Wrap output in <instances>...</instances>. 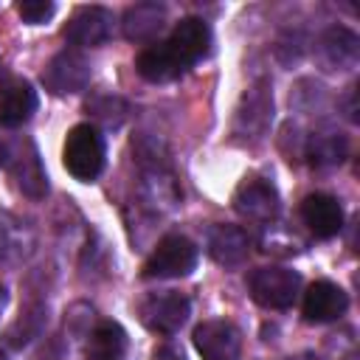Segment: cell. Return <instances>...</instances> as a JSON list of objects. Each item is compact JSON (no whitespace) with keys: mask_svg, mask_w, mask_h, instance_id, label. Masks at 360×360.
Returning a JSON list of instances; mask_svg holds the SVG:
<instances>
[{"mask_svg":"<svg viewBox=\"0 0 360 360\" xmlns=\"http://www.w3.org/2000/svg\"><path fill=\"white\" fill-rule=\"evenodd\" d=\"M152 360H186V357H183V352L174 349V346H160V349H155Z\"/></svg>","mask_w":360,"mask_h":360,"instance_id":"23","label":"cell"},{"mask_svg":"<svg viewBox=\"0 0 360 360\" xmlns=\"http://www.w3.org/2000/svg\"><path fill=\"white\" fill-rule=\"evenodd\" d=\"M6 160H8V143L0 138V166H6Z\"/></svg>","mask_w":360,"mask_h":360,"instance_id":"25","label":"cell"},{"mask_svg":"<svg viewBox=\"0 0 360 360\" xmlns=\"http://www.w3.org/2000/svg\"><path fill=\"white\" fill-rule=\"evenodd\" d=\"M349 307V295L343 292V287H338L335 281H312L304 292V318L309 323H326V321H335L346 312Z\"/></svg>","mask_w":360,"mask_h":360,"instance_id":"15","label":"cell"},{"mask_svg":"<svg viewBox=\"0 0 360 360\" xmlns=\"http://www.w3.org/2000/svg\"><path fill=\"white\" fill-rule=\"evenodd\" d=\"M233 208L239 217L256 225H270L278 217V191L264 177H245L233 191Z\"/></svg>","mask_w":360,"mask_h":360,"instance_id":"7","label":"cell"},{"mask_svg":"<svg viewBox=\"0 0 360 360\" xmlns=\"http://www.w3.org/2000/svg\"><path fill=\"white\" fill-rule=\"evenodd\" d=\"M301 219L318 239H332L343 228V208H340L338 197L315 191L301 200Z\"/></svg>","mask_w":360,"mask_h":360,"instance_id":"14","label":"cell"},{"mask_svg":"<svg viewBox=\"0 0 360 360\" xmlns=\"http://www.w3.org/2000/svg\"><path fill=\"white\" fill-rule=\"evenodd\" d=\"M301 155L315 169L340 166L346 160V155H349V138L340 135V132H335V129H318V132H312V135L304 138Z\"/></svg>","mask_w":360,"mask_h":360,"instance_id":"17","label":"cell"},{"mask_svg":"<svg viewBox=\"0 0 360 360\" xmlns=\"http://www.w3.org/2000/svg\"><path fill=\"white\" fill-rule=\"evenodd\" d=\"M53 11H56V6H53L51 0H20V3H17V14H20L25 22H31V25H39V22L51 20Z\"/></svg>","mask_w":360,"mask_h":360,"instance_id":"21","label":"cell"},{"mask_svg":"<svg viewBox=\"0 0 360 360\" xmlns=\"http://www.w3.org/2000/svg\"><path fill=\"white\" fill-rule=\"evenodd\" d=\"M17 188L31 197V200H42L48 194V174L42 169V160H39V152L34 146V141L22 138V141H14L8 143V160H6Z\"/></svg>","mask_w":360,"mask_h":360,"instance_id":"8","label":"cell"},{"mask_svg":"<svg viewBox=\"0 0 360 360\" xmlns=\"http://www.w3.org/2000/svg\"><path fill=\"white\" fill-rule=\"evenodd\" d=\"M250 253V239L239 225H214L208 231V256L219 267H239Z\"/></svg>","mask_w":360,"mask_h":360,"instance_id":"16","label":"cell"},{"mask_svg":"<svg viewBox=\"0 0 360 360\" xmlns=\"http://www.w3.org/2000/svg\"><path fill=\"white\" fill-rule=\"evenodd\" d=\"M188 312H191V301L183 295V292H174V290H163V292H152L141 301L138 307V318L141 323L155 332V335H174L186 321H188Z\"/></svg>","mask_w":360,"mask_h":360,"instance_id":"6","label":"cell"},{"mask_svg":"<svg viewBox=\"0 0 360 360\" xmlns=\"http://www.w3.org/2000/svg\"><path fill=\"white\" fill-rule=\"evenodd\" d=\"M200 250L183 233H166L141 267L143 278H183L197 267Z\"/></svg>","mask_w":360,"mask_h":360,"instance_id":"3","label":"cell"},{"mask_svg":"<svg viewBox=\"0 0 360 360\" xmlns=\"http://www.w3.org/2000/svg\"><path fill=\"white\" fill-rule=\"evenodd\" d=\"M65 39L79 48L104 45L112 37V11L104 6H79L65 22Z\"/></svg>","mask_w":360,"mask_h":360,"instance_id":"10","label":"cell"},{"mask_svg":"<svg viewBox=\"0 0 360 360\" xmlns=\"http://www.w3.org/2000/svg\"><path fill=\"white\" fill-rule=\"evenodd\" d=\"M124 354H127L124 326L115 321H98L87 335L84 357L87 360H124Z\"/></svg>","mask_w":360,"mask_h":360,"instance_id":"19","label":"cell"},{"mask_svg":"<svg viewBox=\"0 0 360 360\" xmlns=\"http://www.w3.org/2000/svg\"><path fill=\"white\" fill-rule=\"evenodd\" d=\"M20 253V228L8 214H0V259Z\"/></svg>","mask_w":360,"mask_h":360,"instance_id":"22","label":"cell"},{"mask_svg":"<svg viewBox=\"0 0 360 360\" xmlns=\"http://www.w3.org/2000/svg\"><path fill=\"white\" fill-rule=\"evenodd\" d=\"M87 115H93L96 124L104 127H121V121L127 118V101L118 96H96L84 104Z\"/></svg>","mask_w":360,"mask_h":360,"instance_id":"20","label":"cell"},{"mask_svg":"<svg viewBox=\"0 0 360 360\" xmlns=\"http://www.w3.org/2000/svg\"><path fill=\"white\" fill-rule=\"evenodd\" d=\"M211 48V28L202 17H183L172 34L160 42L146 45L138 59L135 68L146 82H172L180 79L191 65H197Z\"/></svg>","mask_w":360,"mask_h":360,"instance_id":"1","label":"cell"},{"mask_svg":"<svg viewBox=\"0 0 360 360\" xmlns=\"http://www.w3.org/2000/svg\"><path fill=\"white\" fill-rule=\"evenodd\" d=\"M104 135L98 132L96 124H76L68 135H65V146H62V163L65 169L82 180V183H93L101 169H104Z\"/></svg>","mask_w":360,"mask_h":360,"instance_id":"2","label":"cell"},{"mask_svg":"<svg viewBox=\"0 0 360 360\" xmlns=\"http://www.w3.org/2000/svg\"><path fill=\"white\" fill-rule=\"evenodd\" d=\"M0 360H6V354H3V352H0Z\"/></svg>","mask_w":360,"mask_h":360,"instance_id":"28","label":"cell"},{"mask_svg":"<svg viewBox=\"0 0 360 360\" xmlns=\"http://www.w3.org/2000/svg\"><path fill=\"white\" fill-rule=\"evenodd\" d=\"M37 90L31 87L28 79L20 76H3L0 79V124L14 129L22 127L34 110H37Z\"/></svg>","mask_w":360,"mask_h":360,"instance_id":"13","label":"cell"},{"mask_svg":"<svg viewBox=\"0 0 360 360\" xmlns=\"http://www.w3.org/2000/svg\"><path fill=\"white\" fill-rule=\"evenodd\" d=\"M287 360H321V357L312 354V352H301V354H292V357H287Z\"/></svg>","mask_w":360,"mask_h":360,"instance_id":"26","label":"cell"},{"mask_svg":"<svg viewBox=\"0 0 360 360\" xmlns=\"http://www.w3.org/2000/svg\"><path fill=\"white\" fill-rule=\"evenodd\" d=\"M3 307H6V290L0 287V309H3Z\"/></svg>","mask_w":360,"mask_h":360,"instance_id":"27","label":"cell"},{"mask_svg":"<svg viewBox=\"0 0 360 360\" xmlns=\"http://www.w3.org/2000/svg\"><path fill=\"white\" fill-rule=\"evenodd\" d=\"M166 25V6L163 3H135L124 11V37L129 42H152Z\"/></svg>","mask_w":360,"mask_h":360,"instance_id":"18","label":"cell"},{"mask_svg":"<svg viewBox=\"0 0 360 360\" xmlns=\"http://www.w3.org/2000/svg\"><path fill=\"white\" fill-rule=\"evenodd\" d=\"M42 84L53 96L82 93L90 84V62L79 51H59L42 70Z\"/></svg>","mask_w":360,"mask_h":360,"instance_id":"9","label":"cell"},{"mask_svg":"<svg viewBox=\"0 0 360 360\" xmlns=\"http://www.w3.org/2000/svg\"><path fill=\"white\" fill-rule=\"evenodd\" d=\"M248 290L259 307L287 309L295 304V298L301 292V273L292 267H281V264L256 267L248 276Z\"/></svg>","mask_w":360,"mask_h":360,"instance_id":"4","label":"cell"},{"mask_svg":"<svg viewBox=\"0 0 360 360\" xmlns=\"http://www.w3.org/2000/svg\"><path fill=\"white\" fill-rule=\"evenodd\" d=\"M273 121V90L267 79H259L256 84H250L236 107L233 115V135L242 143H253L259 141L267 127Z\"/></svg>","mask_w":360,"mask_h":360,"instance_id":"5","label":"cell"},{"mask_svg":"<svg viewBox=\"0 0 360 360\" xmlns=\"http://www.w3.org/2000/svg\"><path fill=\"white\" fill-rule=\"evenodd\" d=\"M357 87H349V93H346V98H343V104H346V118L349 121H357V104H354V93Z\"/></svg>","mask_w":360,"mask_h":360,"instance_id":"24","label":"cell"},{"mask_svg":"<svg viewBox=\"0 0 360 360\" xmlns=\"http://www.w3.org/2000/svg\"><path fill=\"white\" fill-rule=\"evenodd\" d=\"M194 349L202 360H239L242 338L231 321H202L194 326Z\"/></svg>","mask_w":360,"mask_h":360,"instance_id":"11","label":"cell"},{"mask_svg":"<svg viewBox=\"0 0 360 360\" xmlns=\"http://www.w3.org/2000/svg\"><path fill=\"white\" fill-rule=\"evenodd\" d=\"M315 56L321 62V68L326 70H349L357 65L360 56V39L352 28L346 25H332L326 28L318 42H315Z\"/></svg>","mask_w":360,"mask_h":360,"instance_id":"12","label":"cell"}]
</instances>
